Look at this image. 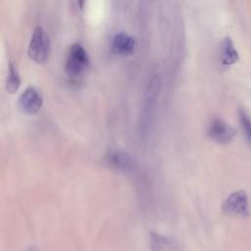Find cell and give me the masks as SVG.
<instances>
[{"instance_id":"8","label":"cell","mask_w":251,"mask_h":251,"mask_svg":"<svg viewBox=\"0 0 251 251\" xmlns=\"http://www.w3.org/2000/svg\"><path fill=\"white\" fill-rule=\"evenodd\" d=\"M106 161L110 167L121 172H129L133 169V159L125 151L112 149L106 154Z\"/></svg>"},{"instance_id":"10","label":"cell","mask_w":251,"mask_h":251,"mask_svg":"<svg viewBox=\"0 0 251 251\" xmlns=\"http://www.w3.org/2000/svg\"><path fill=\"white\" fill-rule=\"evenodd\" d=\"M21 84V77L18 72L17 67L11 63L9 65V73L6 78V90L13 94L15 92H17V90L19 89Z\"/></svg>"},{"instance_id":"3","label":"cell","mask_w":251,"mask_h":251,"mask_svg":"<svg viewBox=\"0 0 251 251\" xmlns=\"http://www.w3.org/2000/svg\"><path fill=\"white\" fill-rule=\"evenodd\" d=\"M89 58L85 49L78 43L71 46L65 65V73L68 77H78L88 67Z\"/></svg>"},{"instance_id":"13","label":"cell","mask_w":251,"mask_h":251,"mask_svg":"<svg viewBox=\"0 0 251 251\" xmlns=\"http://www.w3.org/2000/svg\"><path fill=\"white\" fill-rule=\"evenodd\" d=\"M26 251H38L36 248H34V247H30V248H28Z\"/></svg>"},{"instance_id":"5","label":"cell","mask_w":251,"mask_h":251,"mask_svg":"<svg viewBox=\"0 0 251 251\" xmlns=\"http://www.w3.org/2000/svg\"><path fill=\"white\" fill-rule=\"evenodd\" d=\"M42 103L43 99L38 90L33 86H28L20 95L18 106L23 113L34 115L40 110Z\"/></svg>"},{"instance_id":"4","label":"cell","mask_w":251,"mask_h":251,"mask_svg":"<svg viewBox=\"0 0 251 251\" xmlns=\"http://www.w3.org/2000/svg\"><path fill=\"white\" fill-rule=\"evenodd\" d=\"M222 210L227 216L248 217L250 212L246 192L238 190L228 195L222 205Z\"/></svg>"},{"instance_id":"9","label":"cell","mask_w":251,"mask_h":251,"mask_svg":"<svg viewBox=\"0 0 251 251\" xmlns=\"http://www.w3.org/2000/svg\"><path fill=\"white\" fill-rule=\"evenodd\" d=\"M239 60V55L230 37H225L220 45V61L225 66H231Z\"/></svg>"},{"instance_id":"2","label":"cell","mask_w":251,"mask_h":251,"mask_svg":"<svg viewBox=\"0 0 251 251\" xmlns=\"http://www.w3.org/2000/svg\"><path fill=\"white\" fill-rule=\"evenodd\" d=\"M51 44L46 30L41 26H36L30 38L27 55L36 64H44L50 55Z\"/></svg>"},{"instance_id":"7","label":"cell","mask_w":251,"mask_h":251,"mask_svg":"<svg viewBox=\"0 0 251 251\" xmlns=\"http://www.w3.org/2000/svg\"><path fill=\"white\" fill-rule=\"evenodd\" d=\"M136 46L137 43L134 37L127 33L120 32L114 36L111 44V49L112 52L116 55L129 56L134 53Z\"/></svg>"},{"instance_id":"11","label":"cell","mask_w":251,"mask_h":251,"mask_svg":"<svg viewBox=\"0 0 251 251\" xmlns=\"http://www.w3.org/2000/svg\"><path fill=\"white\" fill-rule=\"evenodd\" d=\"M238 118L242 131L248 142L251 144V118L242 108L238 109Z\"/></svg>"},{"instance_id":"12","label":"cell","mask_w":251,"mask_h":251,"mask_svg":"<svg viewBox=\"0 0 251 251\" xmlns=\"http://www.w3.org/2000/svg\"><path fill=\"white\" fill-rule=\"evenodd\" d=\"M77 4H78V7L82 10L84 8V4H85V0H77Z\"/></svg>"},{"instance_id":"6","label":"cell","mask_w":251,"mask_h":251,"mask_svg":"<svg viewBox=\"0 0 251 251\" xmlns=\"http://www.w3.org/2000/svg\"><path fill=\"white\" fill-rule=\"evenodd\" d=\"M208 135L219 144H226L233 139L235 130L225 121L220 118H215L208 126Z\"/></svg>"},{"instance_id":"1","label":"cell","mask_w":251,"mask_h":251,"mask_svg":"<svg viewBox=\"0 0 251 251\" xmlns=\"http://www.w3.org/2000/svg\"><path fill=\"white\" fill-rule=\"evenodd\" d=\"M160 90H161V79L159 75H155L151 78L146 88L143 107L138 120L137 132H138V137L141 141H145L147 139L148 134L150 133V130L152 128L156 102L158 100Z\"/></svg>"}]
</instances>
